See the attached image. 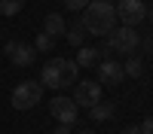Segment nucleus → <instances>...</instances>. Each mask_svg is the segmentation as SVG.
<instances>
[{
  "label": "nucleus",
  "mask_w": 153,
  "mask_h": 134,
  "mask_svg": "<svg viewBox=\"0 0 153 134\" xmlns=\"http://www.w3.org/2000/svg\"><path fill=\"white\" fill-rule=\"evenodd\" d=\"M52 46H55V40H52V37H49V34H37V43H34V49H37V52H52Z\"/></svg>",
  "instance_id": "obj_16"
},
{
  "label": "nucleus",
  "mask_w": 153,
  "mask_h": 134,
  "mask_svg": "<svg viewBox=\"0 0 153 134\" xmlns=\"http://www.w3.org/2000/svg\"><path fill=\"white\" fill-rule=\"evenodd\" d=\"M113 113H117V104H110V101H98L92 110H89V116H92V122H107Z\"/></svg>",
  "instance_id": "obj_11"
},
{
  "label": "nucleus",
  "mask_w": 153,
  "mask_h": 134,
  "mask_svg": "<svg viewBox=\"0 0 153 134\" xmlns=\"http://www.w3.org/2000/svg\"><path fill=\"white\" fill-rule=\"evenodd\" d=\"M89 6V0H65V9H76V12H83Z\"/></svg>",
  "instance_id": "obj_17"
},
{
  "label": "nucleus",
  "mask_w": 153,
  "mask_h": 134,
  "mask_svg": "<svg viewBox=\"0 0 153 134\" xmlns=\"http://www.w3.org/2000/svg\"><path fill=\"white\" fill-rule=\"evenodd\" d=\"M147 18H153V6H150V9H147Z\"/></svg>",
  "instance_id": "obj_22"
},
{
  "label": "nucleus",
  "mask_w": 153,
  "mask_h": 134,
  "mask_svg": "<svg viewBox=\"0 0 153 134\" xmlns=\"http://www.w3.org/2000/svg\"><path fill=\"white\" fill-rule=\"evenodd\" d=\"M98 49H92V46H80V52H76V67H92V64H98Z\"/></svg>",
  "instance_id": "obj_12"
},
{
  "label": "nucleus",
  "mask_w": 153,
  "mask_h": 134,
  "mask_svg": "<svg viewBox=\"0 0 153 134\" xmlns=\"http://www.w3.org/2000/svg\"><path fill=\"white\" fill-rule=\"evenodd\" d=\"M49 113H52V119H58L61 125H74L76 116H80V107L74 104V97H68V94H55L52 101H49Z\"/></svg>",
  "instance_id": "obj_5"
},
{
  "label": "nucleus",
  "mask_w": 153,
  "mask_h": 134,
  "mask_svg": "<svg viewBox=\"0 0 153 134\" xmlns=\"http://www.w3.org/2000/svg\"><path fill=\"white\" fill-rule=\"evenodd\" d=\"M52 134H71V125H58V128H55Z\"/></svg>",
  "instance_id": "obj_20"
},
{
  "label": "nucleus",
  "mask_w": 153,
  "mask_h": 134,
  "mask_svg": "<svg viewBox=\"0 0 153 134\" xmlns=\"http://www.w3.org/2000/svg\"><path fill=\"white\" fill-rule=\"evenodd\" d=\"M117 18L123 21V28H135L147 18V6L141 0H120L117 3Z\"/></svg>",
  "instance_id": "obj_6"
},
{
  "label": "nucleus",
  "mask_w": 153,
  "mask_h": 134,
  "mask_svg": "<svg viewBox=\"0 0 153 134\" xmlns=\"http://www.w3.org/2000/svg\"><path fill=\"white\" fill-rule=\"evenodd\" d=\"M101 101V82L95 79H76V85H74V104L76 107H86V110H92L95 104Z\"/></svg>",
  "instance_id": "obj_7"
},
{
  "label": "nucleus",
  "mask_w": 153,
  "mask_h": 134,
  "mask_svg": "<svg viewBox=\"0 0 153 134\" xmlns=\"http://www.w3.org/2000/svg\"><path fill=\"white\" fill-rule=\"evenodd\" d=\"M76 76H80V67H76L74 58H52L43 64L40 73V82L46 89H55V92H65L68 85H76Z\"/></svg>",
  "instance_id": "obj_2"
},
{
  "label": "nucleus",
  "mask_w": 153,
  "mask_h": 134,
  "mask_svg": "<svg viewBox=\"0 0 153 134\" xmlns=\"http://www.w3.org/2000/svg\"><path fill=\"white\" fill-rule=\"evenodd\" d=\"M43 34H49L52 40L65 37V34H68V24H65V18H61L58 12H49V15L43 18Z\"/></svg>",
  "instance_id": "obj_10"
},
{
  "label": "nucleus",
  "mask_w": 153,
  "mask_h": 134,
  "mask_svg": "<svg viewBox=\"0 0 153 134\" xmlns=\"http://www.w3.org/2000/svg\"><path fill=\"white\" fill-rule=\"evenodd\" d=\"M22 6H25V0H0V15L12 18V15L22 12Z\"/></svg>",
  "instance_id": "obj_15"
},
{
  "label": "nucleus",
  "mask_w": 153,
  "mask_h": 134,
  "mask_svg": "<svg viewBox=\"0 0 153 134\" xmlns=\"http://www.w3.org/2000/svg\"><path fill=\"white\" fill-rule=\"evenodd\" d=\"M3 52H6V58H9L16 67H31L34 58H37V49L28 46V43H22V40H9Z\"/></svg>",
  "instance_id": "obj_8"
},
{
  "label": "nucleus",
  "mask_w": 153,
  "mask_h": 134,
  "mask_svg": "<svg viewBox=\"0 0 153 134\" xmlns=\"http://www.w3.org/2000/svg\"><path fill=\"white\" fill-rule=\"evenodd\" d=\"M138 128H141V134H153V116H147V119H144Z\"/></svg>",
  "instance_id": "obj_18"
},
{
  "label": "nucleus",
  "mask_w": 153,
  "mask_h": 134,
  "mask_svg": "<svg viewBox=\"0 0 153 134\" xmlns=\"http://www.w3.org/2000/svg\"><path fill=\"white\" fill-rule=\"evenodd\" d=\"M107 43L113 52H123V55H135V49L141 46V34L135 28H113V34L107 37Z\"/></svg>",
  "instance_id": "obj_4"
},
{
  "label": "nucleus",
  "mask_w": 153,
  "mask_h": 134,
  "mask_svg": "<svg viewBox=\"0 0 153 134\" xmlns=\"http://www.w3.org/2000/svg\"><path fill=\"white\" fill-rule=\"evenodd\" d=\"M147 49H150V52H153V37H150V40H147Z\"/></svg>",
  "instance_id": "obj_21"
},
{
  "label": "nucleus",
  "mask_w": 153,
  "mask_h": 134,
  "mask_svg": "<svg viewBox=\"0 0 153 134\" xmlns=\"http://www.w3.org/2000/svg\"><path fill=\"white\" fill-rule=\"evenodd\" d=\"M43 101V85L34 82V79H25L12 89V107L16 110H31Z\"/></svg>",
  "instance_id": "obj_3"
},
{
  "label": "nucleus",
  "mask_w": 153,
  "mask_h": 134,
  "mask_svg": "<svg viewBox=\"0 0 153 134\" xmlns=\"http://www.w3.org/2000/svg\"><path fill=\"white\" fill-rule=\"evenodd\" d=\"M123 79H126V73H123V64L117 58H101L98 61V82H101V89H104V85H113V89H117Z\"/></svg>",
  "instance_id": "obj_9"
},
{
  "label": "nucleus",
  "mask_w": 153,
  "mask_h": 134,
  "mask_svg": "<svg viewBox=\"0 0 153 134\" xmlns=\"http://www.w3.org/2000/svg\"><path fill=\"white\" fill-rule=\"evenodd\" d=\"M80 134H95V131H80Z\"/></svg>",
  "instance_id": "obj_23"
},
{
  "label": "nucleus",
  "mask_w": 153,
  "mask_h": 134,
  "mask_svg": "<svg viewBox=\"0 0 153 134\" xmlns=\"http://www.w3.org/2000/svg\"><path fill=\"white\" fill-rule=\"evenodd\" d=\"M123 134H141V128H138V125H126Z\"/></svg>",
  "instance_id": "obj_19"
},
{
  "label": "nucleus",
  "mask_w": 153,
  "mask_h": 134,
  "mask_svg": "<svg viewBox=\"0 0 153 134\" xmlns=\"http://www.w3.org/2000/svg\"><path fill=\"white\" fill-rule=\"evenodd\" d=\"M65 40H68L71 46H76V49L83 46V40H86V31H83V24H80V21H76L74 28H68V34H65Z\"/></svg>",
  "instance_id": "obj_14"
},
{
  "label": "nucleus",
  "mask_w": 153,
  "mask_h": 134,
  "mask_svg": "<svg viewBox=\"0 0 153 134\" xmlns=\"http://www.w3.org/2000/svg\"><path fill=\"white\" fill-rule=\"evenodd\" d=\"M123 73H126V76H141V73H144V61L138 55H129L126 64H123Z\"/></svg>",
  "instance_id": "obj_13"
},
{
  "label": "nucleus",
  "mask_w": 153,
  "mask_h": 134,
  "mask_svg": "<svg viewBox=\"0 0 153 134\" xmlns=\"http://www.w3.org/2000/svg\"><path fill=\"white\" fill-rule=\"evenodd\" d=\"M141 3H144V0H141Z\"/></svg>",
  "instance_id": "obj_24"
},
{
  "label": "nucleus",
  "mask_w": 153,
  "mask_h": 134,
  "mask_svg": "<svg viewBox=\"0 0 153 134\" xmlns=\"http://www.w3.org/2000/svg\"><path fill=\"white\" fill-rule=\"evenodd\" d=\"M83 31L92 37H110L117 28V6L110 0H89V6L83 9Z\"/></svg>",
  "instance_id": "obj_1"
}]
</instances>
